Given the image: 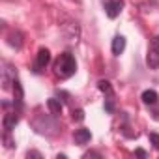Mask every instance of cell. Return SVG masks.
I'll return each mask as SVG.
<instances>
[{
  "instance_id": "6da1fadb",
  "label": "cell",
  "mask_w": 159,
  "mask_h": 159,
  "mask_svg": "<svg viewBox=\"0 0 159 159\" xmlns=\"http://www.w3.org/2000/svg\"><path fill=\"white\" fill-rule=\"evenodd\" d=\"M77 71V62L71 52H62L54 62V75L60 79H69Z\"/></svg>"
},
{
  "instance_id": "7a4b0ae2",
  "label": "cell",
  "mask_w": 159,
  "mask_h": 159,
  "mask_svg": "<svg viewBox=\"0 0 159 159\" xmlns=\"http://www.w3.org/2000/svg\"><path fill=\"white\" fill-rule=\"evenodd\" d=\"M49 62H51V52H49V49H39V51H38V54H36L34 71H36V73L43 71V69L47 67V64H49Z\"/></svg>"
},
{
  "instance_id": "3957f363",
  "label": "cell",
  "mask_w": 159,
  "mask_h": 159,
  "mask_svg": "<svg viewBox=\"0 0 159 159\" xmlns=\"http://www.w3.org/2000/svg\"><path fill=\"white\" fill-rule=\"evenodd\" d=\"M124 8V0H105V11L109 19H116Z\"/></svg>"
},
{
  "instance_id": "277c9868",
  "label": "cell",
  "mask_w": 159,
  "mask_h": 159,
  "mask_svg": "<svg viewBox=\"0 0 159 159\" xmlns=\"http://www.w3.org/2000/svg\"><path fill=\"white\" fill-rule=\"evenodd\" d=\"M19 124V116H17V112H8L6 116H4V120H2V125H4V129L10 133L11 129H15V125Z\"/></svg>"
},
{
  "instance_id": "5b68a950",
  "label": "cell",
  "mask_w": 159,
  "mask_h": 159,
  "mask_svg": "<svg viewBox=\"0 0 159 159\" xmlns=\"http://www.w3.org/2000/svg\"><path fill=\"white\" fill-rule=\"evenodd\" d=\"M146 64H148L150 69H157L159 67V52L153 47H150V51L146 54Z\"/></svg>"
},
{
  "instance_id": "8992f818",
  "label": "cell",
  "mask_w": 159,
  "mask_h": 159,
  "mask_svg": "<svg viewBox=\"0 0 159 159\" xmlns=\"http://www.w3.org/2000/svg\"><path fill=\"white\" fill-rule=\"evenodd\" d=\"M90 139H92V133H90V129H77L75 131V142L77 144H88L90 142Z\"/></svg>"
},
{
  "instance_id": "52a82bcc",
  "label": "cell",
  "mask_w": 159,
  "mask_h": 159,
  "mask_svg": "<svg viewBox=\"0 0 159 159\" xmlns=\"http://www.w3.org/2000/svg\"><path fill=\"white\" fill-rule=\"evenodd\" d=\"M124 49H125V38L124 36H116L112 39V54L114 56H120L124 52Z\"/></svg>"
},
{
  "instance_id": "ba28073f",
  "label": "cell",
  "mask_w": 159,
  "mask_h": 159,
  "mask_svg": "<svg viewBox=\"0 0 159 159\" xmlns=\"http://www.w3.org/2000/svg\"><path fill=\"white\" fill-rule=\"evenodd\" d=\"M140 99H142V103H144V105H155V103H157V99H159V96H157V92H155V90H144V92H142V96H140Z\"/></svg>"
},
{
  "instance_id": "9c48e42d",
  "label": "cell",
  "mask_w": 159,
  "mask_h": 159,
  "mask_svg": "<svg viewBox=\"0 0 159 159\" xmlns=\"http://www.w3.org/2000/svg\"><path fill=\"white\" fill-rule=\"evenodd\" d=\"M13 90H15V101H13V105L17 109H21L23 107V88H21V83L17 81V79H13Z\"/></svg>"
},
{
  "instance_id": "30bf717a",
  "label": "cell",
  "mask_w": 159,
  "mask_h": 159,
  "mask_svg": "<svg viewBox=\"0 0 159 159\" xmlns=\"http://www.w3.org/2000/svg\"><path fill=\"white\" fill-rule=\"evenodd\" d=\"M8 45H11L15 49H21L23 47V34L21 32H11L8 36Z\"/></svg>"
},
{
  "instance_id": "8fae6325",
  "label": "cell",
  "mask_w": 159,
  "mask_h": 159,
  "mask_svg": "<svg viewBox=\"0 0 159 159\" xmlns=\"http://www.w3.org/2000/svg\"><path fill=\"white\" fill-rule=\"evenodd\" d=\"M47 107H49V111H51V114H62V103L58 101V99H54V98H51V99H47Z\"/></svg>"
},
{
  "instance_id": "7c38bea8",
  "label": "cell",
  "mask_w": 159,
  "mask_h": 159,
  "mask_svg": "<svg viewBox=\"0 0 159 159\" xmlns=\"http://www.w3.org/2000/svg\"><path fill=\"white\" fill-rule=\"evenodd\" d=\"M98 88H99L105 96H112V94H114V92H112V86H111L109 81H99V83H98Z\"/></svg>"
},
{
  "instance_id": "4fadbf2b",
  "label": "cell",
  "mask_w": 159,
  "mask_h": 159,
  "mask_svg": "<svg viewBox=\"0 0 159 159\" xmlns=\"http://www.w3.org/2000/svg\"><path fill=\"white\" fill-rule=\"evenodd\" d=\"M71 116H73L75 122H83V120H84V111H83V109H73Z\"/></svg>"
},
{
  "instance_id": "5bb4252c",
  "label": "cell",
  "mask_w": 159,
  "mask_h": 159,
  "mask_svg": "<svg viewBox=\"0 0 159 159\" xmlns=\"http://www.w3.org/2000/svg\"><path fill=\"white\" fill-rule=\"evenodd\" d=\"M105 111H107V112H114V94H112V96H107Z\"/></svg>"
},
{
  "instance_id": "9a60e30c",
  "label": "cell",
  "mask_w": 159,
  "mask_h": 159,
  "mask_svg": "<svg viewBox=\"0 0 159 159\" xmlns=\"http://www.w3.org/2000/svg\"><path fill=\"white\" fill-rule=\"evenodd\" d=\"M150 142L155 150H159V135L157 133H150Z\"/></svg>"
},
{
  "instance_id": "2e32d148",
  "label": "cell",
  "mask_w": 159,
  "mask_h": 159,
  "mask_svg": "<svg viewBox=\"0 0 159 159\" xmlns=\"http://www.w3.org/2000/svg\"><path fill=\"white\" fill-rule=\"evenodd\" d=\"M135 155H139V157H148V153H146L142 148H137V150H135Z\"/></svg>"
},
{
  "instance_id": "e0dca14e",
  "label": "cell",
  "mask_w": 159,
  "mask_h": 159,
  "mask_svg": "<svg viewBox=\"0 0 159 159\" xmlns=\"http://www.w3.org/2000/svg\"><path fill=\"white\" fill-rule=\"evenodd\" d=\"M152 47H153V49L159 52V36H155V38H153V41H152Z\"/></svg>"
},
{
  "instance_id": "ac0fdd59",
  "label": "cell",
  "mask_w": 159,
  "mask_h": 159,
  "mask_svg": "<svg viewBox=\"0 0 159 159\" xmlns=\"http://www.w3.org/2000/svg\"><path fill=\"white\" fill-rule=\"evenodd\" d=\"M26 157H38V159H39V157H41V153H39V152H28V153H26Z\"/></svg>"
},
{
  "instance_id": "d6986e66",
  "label": "cell",
  "mask_w": 159,
  "mask_h": 159,
  "mask_svg": "<svg viewBox=\"0 0 159 159\" xmlns=\"http://www.w3.org/2000/svg\"><path fill=\"white\" fill-rule=\"evenodd\" d=\"M84 157L88 159V157H101L99 153H96V152H88V153H84Z\"/></svg>"
},
{
  "instance_id": "ffe728a7",
  "label": "cell",
  "mask_w": 159,
  "mask_h": 159,
  "mask_svg": "<svg viewBox=\"0 0 159 159\" xmlns=\"http://www.w3.org/2000/svg\"><path fill=\"white\" fill-rule=\"evenodd\" d=\"M4 142H6V146H8V148H11V146H13V142L10 140V137H8V135L4 137Z\"/></svg>"
},
{
  "instance_id": "44dd1931",
  "label": "cell",
  "mask_w": 159,
  "mask_h": 159,
  "mask_svg": "<svg viewBox=\"0 0 159 159\" xmlns=\"http://www.w3.org/2000/svg\"><path fill=\"white\" fill-rule=\"evenodd\" d=\"M153 118H155V120H159V112H153Z\"/></svg>"
}]
</instances>
